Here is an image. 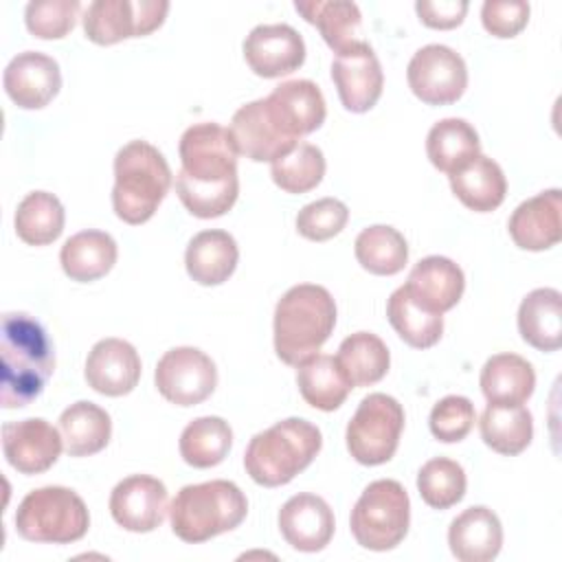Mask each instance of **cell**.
Wrapping results in <instances>:
<instances>
[{
    "label": "cell",
    "instance_id": "cell-17",
    "mask_svg": "<svg viewBox=\"0 0 562 562\" xmlns=\"http://www.w3.org/2000/svg\"><path fill=\"white\" fill-rule=\"evenodd\" d=\"M244 59L263 79L283 77L305 61V42L290 24H259L244 40Z\"/></svg>",
    "mask_w": 562,
    "mask_h": 562
},
{
    "label": "cell",
    "instance_id": "cell-37",
    "mask_svg": "<svg viewBox=\"0 0 562 562\" xmlns=\"http://www.w3.org/2000/svg\"><path fill=\"white\" fill-rule=\"evenodd\" d=\"M353 252L358 263L378 277H391L404 270L408 261V244L404 235L386 224H373L356 237Z\"/></svg>",
    "mask_w": 562,
    "mask_h": 562
},
{
    "label": "cell",
    "instance_id": "cell-32",
    "mask_svg": "<svg viewBox=\"0 0 562 562\" xmlns=\"http://www.w3.org/2000/svg\"><path fill=\"white\" fill-rule=\"evenodd\" d=\"M426 154L432 167L452 176L481 154V140L465 119H441L426 136Z\"/></svg>",
    "mask_w": 562,
    "mask_h": 562
},
{
    "label": "cell",
    "instance_id": "cell-1",
    "mask_svg": "<svg viewBox=\"0 0 562 562\" xmlns=\"http://www.w3.org/2000/svg\"><path fill=\"white\" fill-rule=\"evenodd\" d=\"M180 171L176 193L195 217L211 220L233 209L239 195L237 149L231 132L220 123H195L178 145Z\"/></svg>",
    "mask_w": 562,
    "mask_h": 562
},
{
    "label": "cell",
    "instance_id": "cell-43",
    "mask_svg": "<svg viewBox=\"0 0 562 562\" xmlns=\"http://www.w3.org/2000/svg\"><path fill=\"white\" fill-rule=\"evenodd\" d=\"M349 220V209L336 198H321L305 204L296 215V231L310 241H327L336 237Z\"/></svg>",
    "mask_w": 562,
    "mask_h": 562
},
{
    "label": "cell",
    "instance_id": "cell-42",
    "mask_svg": "<svg viewBox=\"0 0 562 562\" xmlns=\"http://www.w3.org/2000/svg\"><path fill=\"white\" fill-rule=\"evenodd\" d=\"M79 9V0H33L24 9V22L31 35L59 40L72 31Z\"/></svg>",
    "mask_w": 562,
    "mask_h": 562
},
{
    "label": "cell",
    "instance_id": "cell-36",
    "mask_svg": "<svg viewBox=\"0 0 562 562\" xmlns=\"http://www.w3.org/2000/svg\"><path fill=\"white\" fill-rule=\"evenodd\" d=\"M386 318L393 325V329L397 331V336L415 349H428V347L437 345L443 334V316L422 307L411 296L406 285H400L389 296Z\"/></svg>",
    "mask_w": 562,
    "mask_h": 562
},
{
    "label": "cell",
    "instance_id": "cell-29",
    "mask_svg": "<svg viewBox=\"0 0 562 562\" xmlns=\"http://www.w3.org/2000/svg\"><path fill=\"white\" fill-rule=\"evenodd\" d=\"M481 391L487 404H525L536 386L533 367L516 353H496L492 356L479 378Z\"/></svg>",
    "mask_w": 562,
    "mask_h": 562
},
{
    "label": "cell",
    "instance_id": "cell-16",
    "mask_svg": "<svg viewBox=\"0 0 562 562\" xmlns=\"http://www.w3.org/2000/svg\"><path fill=\"white\" fill-rule=\"evenodd\" d=\"M61 432L42 417L7 422L2 426V452L20 474H42L61 454Z\"/></svg>",
    "mask_w": 562,
    "mask_h": 562
},
{
    "label": "cell",
    "instance_id": "cell-2",
    "mask_svg": "<svg viewBox=\"0 0 562 562\" xmlns=\"http://www.w3.org/2000/svg\"><path fill=\"white\" fill-rule=\"evenodd\" d=\"M0 404L29 406L55 369V351L46 329L24 312H7L0 334Z\"/></svg>",
    "mask_w": 562,
    "mask_h": 562
},
{
    "label": "cell",
    "instance_id": "cell-4",
    "mask_svg": "<svg viewBox=\"0 0 562 562\" xmlns=\"http://www.w3.org/2000/svg\"><path fill=\"white\" fill-rule=\"evenodd\" d=\"M321 430L301 417H288L257 432L244 454L250 479L263 487H279L303 472L321 452Z\"/></svg>",
    "mask_w": 562,
    "mask_h": 562
},
{
    "label": "cell",
    "instance_id": "cell-45",
    "mask_svg": "<svg viewBox=\"0 0 562 562\" xmlns=\"http://www.w3.org/2000/svg\"><path fill=\"white\" fill-rule=\"evenodd\" d=\"M481 22L494 37H516L529 22V4L522 0H487L481 7Z\"/></svg>",
    "mask_w": 562,
    "mask_h": 562
},
{
    "label": "cell",
    "instance_id": "cell-20",
    "mask_svg": "<svg viewBox=\"0 0 562 562\" xmlns=\"http://www.w3.org/2000/svg\"><path fill=\"white\" fill-rule=\"evenodd\" d=\"M140 358L134 345L123 338L99 340L86 358V382L101 395L121 397L136 389Z\"/></svg>",
    "mask_w": 562,
    "mask_h": 562
},
{
    "label": "cell",
    "instance_id": "cell-41",
    "mask_svg": "<svg viewBox=\"0 0 562 562\" xmlns=\"http://www.w3.org/2000/svg\"><path fill=\"white\" fill-rule=\"evenodd\" d=\"M465 472L463 468L446 457L426 461L417 474V490L422 501L432 509H448L465 496Z\"/></svg>",
    "mask_w": 562,
    "mask_h": 562
},
{
    "label": "cell",
    "instance_id": "cell-46",
    "mask_svg": "<svg viewBox=\"0 0 562 562\" xmlns=\"http://www.w3.org/2000/svg\"><path fill=\"white\" fill-rule=\"evenodd\" d=\"M419 20L430 29H454L468 13L465 0H419L415 2Z\"/></svg>",
    "mask_w": 562,
    "mask_h": 562
},
{
    "label": "cell",
    "instance_id": "cell-14",
    "mask_svg": "<svg viewBox=\"0 0 562 562\" xmlns=\"http://www.w3.org/2000/svg\"><path fill=\"white\" fill-rule=\"evenodd\" d=\"M167 512V487L160 479L149 474L125 476L110 494V514L114 522L134 533L158 529Z\"/></svg>",
    "mask_w": 562,
    "mask_h": 562
},
{
    "label": "cell",
    "instance_id": "cell-18",
    "mask_svg": "<svg viewBox=\"0 0 562 562\" xmlns=\"http://www.w3.org/2000/svg\"><path fill=\"white\" fill-rule=\"evenodd\" d=\"M2 83L4 92L18 108L40 110L48 105L61 88L59 64L37 50L18 53L7 64Z\"/></svg>",
    "mask_w": 562,
    "mask_h": 562
},
{
    "label": "cell",
    "instance_id": "cell-8",
    "mask_svg": "<svg viewBox=\"0 0 562 562\" xmlns=\"http://www.w3.org/2000/svg\"><path fill=\"white\" fill-rule=\"evenodd\" d=\"M411 525V501L402 483L378 479L364 487L349 518L356 542L369 551L395 549Z\"/></svg>",
    "mask_w": 562,
    "mask_h": 562
},
{
    "label": "cell",
    "instance_id": "cell-28",
    "mask_svg": "<svg viewBox=\"0 0 562 562\" xmlns=\"http://www.w3.org/2000/svg\"><path fill=\"white\" fill-rule=\"evenodd\" d=\"M448 178L452 193L476 213H490L498 209L507 193V180L501 165L483 154H479Z\"/></svg>",
    "mask_w": 562,
    "mask_h": 562
},
{
    "label": "cell",
    "instance_id": "cell-15",
    "mask_svg": "<svg viewBox=\"0 0 562 562\" xmlns=\"http://www.w3.org/2000/svg\"><path fill=\"white\" fill-rule=\"evenodd\" d=\"M331 79L345 110L356 114L371 110L384 86L380 59L364 40L336 55L331 61Z\"/></svg>",
    "mask_w": 562,
    "mask_h": 562
},
{
    "label": "cell",
    "instance_id": "cell-25",
    "mask_svg": "<svg viewBox=\"0 0 562 562\" xmlns=\"http://www.w3.org/2000/svg\"><path fill=\"white\" fill-rule=\"evenodd\" d=\"M239 248L231 233L211 228L191 237L184 266L189 277L200 285H220L224 283L237 268Z\"/></svg>",
    "mask_w": 562,
    "mask_h": 562
},
{
    "label": "cell",
    "instance_id": "cell-31",
    "mask_svg": "<svg viewBox=\"0 0 562 562\" xmlns=\"http://www.w3.org/2000/svg\"><path fill=\"white\" fill-rule=\"evenodd\" d=\"M59 432L70 457H90L108 446L112 419L101 406L81 400L59 415Z\"/></svg>",
    "mask_w": 562,
    "mask_h": 562
},
{
    "label": "cell",
    "instance_id": "cell-6",
    "mask_svg": "<svg viewBox=\"0 0 562 562\" xmlns=\"http://www.w3.org/2000/svg\"><path fill=\"white\" fill-rule=\"evenodd\" d=\"M248 512L244 492L224 479L184 485L169 507L173 533L189 544L206 542L241 525Z\"/></svg>",
    "mask_w": 562,
    "mask_h": 562
},
{
    "label": "cell",
    "instance_id": "cell-34",
    "mask_svg": "<svg viewBox=\"0 0 562 562\" xmlns=\"http://www.w3.org/2000/svg\"><path fill=\"white\" fill-rule=\"evenodd\" d=\"M334 358L351 386H371L380 382L391 364L384 340L371 331L347 336Z\"/></svg>",
    "mask_w": 562,
    "mask_h": 562
},
{
    "label": "cell",
    "instance_id": "cell-5",
    "mask_svg": "<svg viewBox=\"0 0 562 562\" xmlns=\"http://www.w3.org/2000/svg\"><path fill=\"white\" fill-rule=\"evenodd\" d=\"M171 187L165 156L147 140H130L114 156L112 209L125 224L147 222Z\"/></svg>",
    "mask_w": 562,
    "mask_h": 562
},
{
    "label": "cell",
    "instance_id": "cell-33",
    "mask_svg": "<svg viewBox=\"0 0 562 562\" xmlns=\"http://www.w3.org/2000/svg\"><path fill=\"white\" fill-rule=\"evenodd\" d=\"M481 439L498 454H520L533 437L531 413L522 406L509 404H487L479 419Z\"/></svg>",
    "mask_w": 562,
    "mask_h": 562
},
{
    "label": "cell",
    "instance_id": "cell-26",
    "mask_svg": "<svg viewBox=\"0 0 562 562\" xmlns=\"http://www.w3.org/2000/svg\"><path fill=\"white\" fill-rule=\"evenodd\" d=\"M518 331L538 351L562 347V294L555 288L531 290L518 307Z\"/></svg>",
    "mask_w": 562,
    "mask_h": 562
},
{
    "label": "cell",
    "instance_id": "cell-23",
    "mask_svg": "<svg viewBox=\"0 0 562 562\" xmlns=\"http://www.w3.org/2000/svg\"><path fill=\"white\" fill-rule=\"evenodd\" d=\"M448 544L461 562H490L501 553L503 525L490 507H468L450 522Z\"/></svg>",
    "mask_w": 562,
    "mask_h": 562
},
{
    "label": "cell",
    "instance_id": "cell-39",
    "mask_svg": "<svg viewBox=\"0 0 562 562\" xmlns=\"http://www.w3.org/2000/svg\"><path fill=\"white\" fill-rule=\"evenodd\" d=\"M233 430L228 422L215 415L189 422L180 435V457L193 468H213L222 463L231 450Z\"/></svg>",
    "mask_w": 562,
    "mask_h": 562
},
{
    "label": "cell",
    "instance_id": "cell-38",
    "mask_svg": "<svg viewBox=\"0 0 562 562\" xmlns=\"http://www.w3.org/2000/svg\"><path fill=\"white\" fill-rule=\"evenodd\" d=\"M15 233L29 246L53 244L66 222V213L57 195L48 191H33L18 204L15 211Z\"/></svg>",
    "mask_w": 562,
    "mask_h": 562
},
{
    "label": "cell",
    "instance_id": "cell-24",
    "mask_svg": "<svg viewBox=\"0 0 562 562\" xmlns=\"http://www.w3.org/2000/svg\"><path fill=\"white\" fill-rule=\"evenodd\" d=\"M268 101L296 140L318 130L327 114L323 92L310 79H290L274 86Z\"/></svg>",
    "mask_w": 562,
    "mask_h": 562
},
{
    "label": "cell",
    "instance_id": "cell-30",
    "mask_svg": "<svg viewBox=\"0 0 562 562\" xmlns=\"http://www.w3.org/2000/svg\"><path fill=\"white\" fill-rule=\"evenodd\" d=\"M294 9L314 24L325 44L338 55L353 44L362 42L360 37V24L362 15L356 2L347 0H310V2H294Z\"/></svg>",
    "mask_w": 562,
    "mask_h": 562
},
{
    "label": "cell",
    "instance_id": "cell-10",
    "mask_svg": "<svg viewBox=\"0 0 562 562\" xmlns=\"http://www.w3.org/2000/svg\"><path fill=\"white\" fill-rule=\"evenodd\" d=\"M169 11L167 0H94L83 11V33L99 46L156 31Z\"/></svg>",
    "mask_w": 562,
    "mask_h": 562
},
{
    "label": "cell",
    "instance_id": "cell-11",
    "mask_svg": "<svg viewBox=\"0 0 562 562\" xmlns=\"http://www.w3.org/2000/svg\"><path fill=\"white\" fill-rule=\"evenodd\" d=\"M408 88L428 105H450L468 88V68L463 57L443 44L422 46L406 68Z\"/></svg>",
    "mask_w": 562,
    "mask_h": 562
},
{
    "label": "cell",
    "instance_id": "cell-35",
    "mask_svg": "<svg viewBox=\"0 0 562 562\" xmlns=\"http://www.w3.org/2000/svg\"><path fill=\"white\" fill-rule=\"evenodd\" d=\"M296 369V384L303 400L318 411H336L353 389L334 356L316 353Z\"/></svg>",
    "mask_w": 562,
    "mask_h": 562
},
{
    "label": "cell",
    "instance_id": "cell-22",
    "mask_svg": "<svg viewBox=\"0 0 562 562\" xmlns=\"http://www.w3.org/2000/svg\"><path fill=\"white\" fill-rule=\"evenodd\" d=\"M404 285L422 307L443 314L459 303L465 290V277L452 259L430 255L413 266Z\"/></svg>",
    "mask_w": 562,
    "mask_h": 562
},
{
    "label": "cell",
    "instance_id": "cell-3",
    "mask_svg": "<svg viewBox=\"0 0 562 562\" xmlns=\"http://www.w3.org/2000/svg\"><path fill=\"white\" fill-rule=\"evenodd\" d=\"M336 325V303L327 288L299 283L274 307V351L279 360L299 367L321 351Z\"/></svg>",
    "mask_w": 562,
    "mask_h": 562
},
{
    "label": "cell",
    "instance_id": "cell-9",
    "mask_svg": "<svg viewBox=\"0 0 562 562\" xmlns=\"http://www.w3.org/2000/svg\"><path fill=\"white\" fill-rule=\"evenodd\" d=\"M402 428V404L386 393H369L347 424V450L362 465H382L395 454Z\"/></svg>",
    "mask_w": 562,
    "mask_h": 562
},
{
    "label": "cell",
    "instance_id": "cell-7",
    "mask_svg": "<svg viewBox=\"0 0 562 562\" xmlns=\"http://www.w3.org/2000/svg\"><path fill=\"white\" fill-rule=\"evenodd\" d=\"M90 514L81 496L61 485L31 490L15 512V529L29 542L68 544L86 536Z\"/></svg>",
    "mask_w": 562,
    "mask_h": 562
},
{
    "label": "cell",
    "instance_id": "cell-44",
    "mask_svg": "<svg viewBox=\"0 0 562 562\" xmlns=\"http://www.w3.org/2000/svg\"><path fill=\"white\" fill-rule=\"evenodd\" d=\"M474 404L463 395H446L439 400L428 417V426L435 439L454 443L468 437L474 426Z\"/></svg>",
    "mask_w": 562,
    "mask_h": 562
},
{
    "label": "cell",
    "instance_id": "cell-12",
    "mask_svg": "<svg viewBox=\"0 0 562 562\" xmlns=\"http://www.w3.org/2000/svg\"><path fill=\"white\" fill-rule=\"evenodd\" d=\"M156 389L176 406H195L217 386L215 362L198 347H173L156 364Z\"/></svg>",
    "mask_w": 562,
    "mask_h": 562
},
{
    "label": "cell",
    "instance_id": "cell-19",
    "mask_svg": "<svg viewBox=\"0 0 562 562\" xmlns=\"http://www.w3.org/2000/svg\"><path fill=\"white\" fill-rule=\"evenodd\" d=\"M334 512L325 498L303 492L279 509V531L285 542L303 553L323 551L334 536Z\"/></svg>",
    "mask_w": 562,
    "mask_h": 562
},
{
    "label": "cell",
    "instance_id": "cell-40",
    "mask_svg": "<svg viewBox=\"0 0 562 562\" xmlns=\"http://www.w3.org/2000/svg\"><path fill=\"white\" fill-rule=\"evenodd\" d=\"M270 176L285 193H307L325 176V156L312 143H299L285 156L270 162Z\"/></svg>",
    "mask_w": 562,
    "mask_h": 562
},
{
    "label": "cell",
    "instance_id": "cell-13",
    "mask_svg": "<svg viewBox=\"0 0 562 562\" xmlns=\"http://www.w3.org/2000/svg\"><path fill=\"white\" fill-rule=\"evenodd\" d=\"M228 132L237 154L255 162H272L301 143L281 130L266 103V97L241 105L233 114Z\"/></svg>",
    "mask_w": 562,
    "mask_h": 562
},
{
    "label": "cell",
    "instance_id": "cell-27",
    "mask_svg": "<svg viewBox=\"0 0 562 562\" xmlns=\"http://www.w3.org/2000/svg\"><path fill=\"white\" fill-rule=\"evenodd\" d=\"M116 257V241L103 231H81L68 237L59 250L61 270L79 283L105 277L114 268Z\"/></svg>",
    "mask_w": 562,
    "mask_h": 562
},
{
    "label": "cell",
    "instance_id": "cell-21",
    "mask_svg": "<svg viewBox=\"0 0 562 562\" xmlns=\"http://www.w3.org/2000/svg\"><path fill=\"white\" fill-rule=\"evenodd\" d=\"M509 237L522 250H549L562 239V191H542L516 206L509 217Z\"/></svg>",
    "mask_w": 562,
    "mask_h": 562
}]
</instances>
